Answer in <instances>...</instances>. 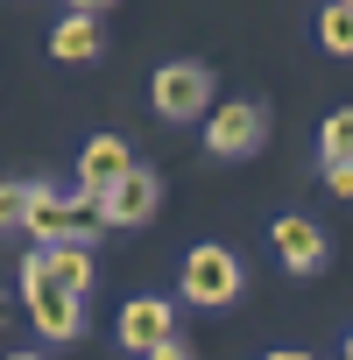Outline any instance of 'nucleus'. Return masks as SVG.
Here are the masks:
<instances>
[{
  "label": "nucleus",
  "instance_id": "nucleus-1",
  "mask_svg": "<svg viewBox=\"0 0 353 360\" xmlns=\"http://www.w3.org/2000/svg\"><path fill=\"white\" fill-rule=\"evenodd\" d=\"M22 297H29V311H36V325L50 332V339H78L85 332V318H78V297L50 276V262H43V248L22 262Z\"/></svg>",
  "mask_w": 353,
  "mask_h": 360
},
{
  "label": "nucleus",
  "instance_id": "nucleus-2",
  "mask_svg": "<svg viewBox=\"0 0 353 360\" xmlns=\"http://www.w3.org/2000/svg\"><path fill=\"white\" fill-rule=\"evenodd\" d=\"M240 297V262H233V248H191L184 255V304H205V311H226Z\"/></svg>",
  "mask_w": 353,
  "mask_h": 360
},
{
  "label": "nucleus",
  "instance_id": "nucleus-3",
  "mask_svg": "<svg viewBox=\"0 0 353 360\" xmlns=\"http://www.w3.org/2000/svg\"><path fill=\"white\" fill-rule=\"evenodd\" d=\"M148 92H155V113L162 120H198L212 106V71L205 64H162Z\"/></svg>",
  "mask_w": 353,
  "mask_h": 360
},
{
  "label": "nucleus",
  "instance_id": "nucleus-4",
  "mask_svg": "<svg viewBox=\"0 0 353 360\" xmlns=\"http://www.w3.org/2000/svg\"><path fill=\"white\" fill-rule=\"evenodd\" d=\"M262 134H269V113H262L255 99H233V106H219V113L205 120V148H212V155H255Z\"/></svg>",
  "mask_w": 353,
  "mask_h": 360
},
{
  "label": "nucleus",
  "instance_id": "nucleus-5",
  "mask_svg": "<svg viewBox=\"0 0 353 360\" xmlns=\"http://www.w3.org/2000/svg\"><path fill=\"white\" fill-rule=\"evenodd\" d=\"M155 205H162L155 169H141V162H134V169L120 176V184L99 198V219H106V226H148V219H155Z\"/></svg>",
  "mask_w": 353,
  "mask_h": 360
},
{
  "label": "nucleus",
  "instance_id": "nucleus-6",
  "mask_svg": "<svg viewBox=\"0 0 353 360\" xmlns=\"http://www.w3.org/2000/svg\"><path fill=\"white\" fill-rule=\"evenodd\" d=\"M127 169H134L127 141H120V134H99V141H85V155H78V191H85V198H106Z\"/></svg>",
  "mask_w": 353,
  "mask_h": 360
},
{
  "label": "nucleus",
  "instance_id": "nucleus-7",
  "mask_svg": "<svg viewBox=\"0 0 353 360\" xmlns=\"http://www.w3.org/2000/svg\"><path fill=\"white\" fill-rule=\"evenodd\" d=\"M276 255H283V269H297V276H318L325 269V233L311 226V219H276Z\"/></svg>",
  "mask_w": 353,
  "mask_h": 360
},
{
  "label": "nucleus",
  "instance_id": "nucleus-8",
  "mask_svg": "<svg viewBox=\"0 0 353 360\" xmlns=\"http://www.w3.org/2000/svg\"><path fill=\"white\" fill-rule=\"evenodd\" d=\"M169 325H176V318H169V304H162V297H134V304L120 311V346L148 353L155 339H169Z\"/></svg>",
  "mask_w": 353,
  "mask_h": 360
},
{
  "label": "nucleus",
  "instance_id": "nucleus-9",
  "mask_svg": "<svg viewBox=\"0 0 353 360\" xmlns=\"http://www.w3.org/2000/svg\"><path fill=\"white\" fill-rule=\"evenodd\" d=\"M99 43H106L99 36V15H78V8L50 29V57L57 64H85V57H99Z\"/></svg>",
  "mask_w": 353,
  "mask_h": 360
},
{
  "label": "nucleus",
  "instance_id": "nucleus-10",
  "mask_svg": "<svg viewBox=\"0 0 353 360\" xmlns=\"http://www.w3.org/2000/svg\"><path fill=\"white\" fill-rule=\"evenodd\" d=\"M43 262H50V276H57L71 297H85V290H92V248H85V240H50V248H43Z\"/></svg>",
  "mask_w": 353,
  "mask_h": 360
},
{
  "label": "nucleus",
  "instance_id": "nucleus-11",
  "mask_svg": "<svg viewBox=\"0 0 353 360\" xmlns=\"http://www.w3.org/2000/svg\"><path fill=\"white\" fill-rule=\"evenodd\" d=\"M318 43H325L332 57H353V8H339V0H332V8L318 15Z\"/></svg>",
  "mask_w": 353,
  "mask_h": 360
},
{
  "label": "nucleus",
  "instance_id": "nucleus-12",
  "mask_svg": "<svg viewBox=\"0 0 353 360\" xmlns=\"http://www.w3.org/2000/svg\"><path fill=\"white\" fill-rule=\"evenodd\" d=\"M318 141H325V155H353V106H346V113H332V120L318 127Z\"/></svg>",
  "mask_w": 353,
  "mask_h": 360
},
{
  "label": "nucleus",
  "instance_id": "nucleus-13",
  "mask_svg": "<svg viewBox=\"0 0 353 360\" xmlns=\"http://www.w3.org/2000/svg\"><path fill=\"white\" fill-rule=\"evenodd\" d=\"M29 198H36V184H0V226H22Z\"/></svg>",
  "mask_w": 353,
  "mask_h": 360
},
{
  "label": "nucleus",
  "instance_id": "nucleus-14",
  "mask_svg": "<svg viewBox=\"0 0 353 360\" xmlns=\"http://www.w3.org/2000/svg\"><path fill=\"white\" fill-rule=\"evenodd\" d=\"M325 191L332 198H353V155H325Z\"/></svg>",
  "mask_w": 353,
  "mask_h": 360
},
{
  "label": "nucleus",
  "instance_id": "nucleus-15",
  "mask_svg": "<svg viewBox=\"0 0 353 360\" xmlns=\"http://www.w3.org/2000/svg\"><path fill=\"white\" fill-rule=\"evenodd\" d=\"M148 360H191V346L169 332V339H155V346H148Z\"/></svg>",
  "mask_w": 353,
  "mask_h": 360
},
{
  "label": "nucleus",
  "instance_id": "nucleus-16",
  "mask_svg": "<svg viewBox=\"0 0 353 360\" xmlns=\"http://www.w3.org/2000/svg\"><path fill=\"white\" fill-rule=\"evenodd\" d=\"M71 8H78V15H106V8H113V0H71Z\"/></svg>",
  "mask_w": 353,
  "mask_h": 360
},
{
  "label": "nucleus",
  "instance_id": "nucleus-17",
  "mask_svg": "<svg viewBox=\"0 0 353 360\" xmlns=\"http://www.w3.org/2000/svg\"><path fill=\"white\" fill-rule=\"evenodd\" d=\"M269 360H311V353H269Z\"/></svg>",
  "mask_w": 353,
  "mask_h": 360
},
{
  "label": "nucleus",
  "instance_id": "nucleus-18",
  "mask_svg": "<svg viewBox=\"0 0 353 360\" xmlns=\"http://www.w3.org/2000/svg\"><path fill=\"white\" fill-rule=\"evenodd\" d=\"M346 360H353V332H346Z\"/></svg>",
  "mask_w": 353,
  "mask_h": 360
},
{
  "label": "nucleus",
  "instance_id": "nucleus-19",
  "mask_svg": "<svg viewBox=\"0 0 353 360\" xmlns=\"http://www.w3.org/2000/svg\"><path fill=\"white\" fill-rule=\"evenodd\" d=\"M15 360H36V353H15Z\"/></svg>",
  "mask_w": 353,
  "mask_h": 360
},
{
  "label": "nucleus",
  "instance_id": "nucleus-20",
  "mask_svg": "<svg viewBox=\"0 0 353 360\" xmlns=\"http://www.w3.org/2000/svg\"><path fill=\"white\" fill-rule=\"evenodd\" d=\"M339 8H353V0H339Z\"/></svg>",
  "mask_w": 353,
  "mask_h": 360
}]
</instances>
